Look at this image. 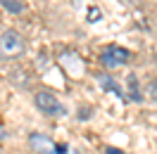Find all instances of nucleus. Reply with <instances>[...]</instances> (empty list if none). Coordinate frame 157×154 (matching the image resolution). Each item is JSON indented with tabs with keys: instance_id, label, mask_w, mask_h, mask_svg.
<instances>
[{
	"instance_id": "nucleus-1",
	"label": "nucleus",
	"mask_w": 157,
	"mask_h": 154,
	"mask_svg": "<svg viewBox=\"0 0 157 154\" xmlns=\"http://www.w3.org/2000/svg\"><path fill=\"white\" fill-rule=\"evenodd\" d=\"M26 50V40L21 33L17 31H2L0 33V59L12 62V59H19Z\"/></svg>"
},
{
	"instance_id": "nucleus-2",
	"label": "nucleus",
	"mask_w": 157,
	"mask_h": 154,
	"mask_svg": "<svg viewBox=\"0 0 157 154\" xmlns=\"http://www.w3.org/2000/svg\"><path fill=\"white\" fill-rule=\"evenodd\" d=\"M33 102H36V107H38L45 116H62V114H64V107L59 105V100L52 95V93H48V90L36 93Z\"/></svg>"
},
{
	"instance_id": "nucleus-3",
	"label": "nucleus",
	"mask_w": 157,
	"mask_h": 154,
	"mask_svg": "<svg viewBox=\"0 0 157 154\" xmlns=\"http://www.w3.org/2000/svg\"><path fill=\"white\" fill-rule=\"evenodd\" d=\"M128 59H131V52L124 48H117V45H109L107 50H102L100 55V64L107 69H117V67H124Z\"/></svg>"
},
{
	"instance_id": "nucleus-4",
	"label": "nucleus",
	"mask_w": 157,
	"mask_h": 154,
	"mask_svg": "<svg viewBox=\"0 0 157 154\" xmlns=\"http://www.w3.org/2000/svg\"><path fill=\"white\" fill-rule=\"evenodd\" d=\"M29 145L33 147V152H38V154H57V145L43 133H33L29 138Z\"/></svg>"
},
{
	"instance_id": "nucleus-5",
	"label": "nucleus",
	"mask_w": 157,
	"mask_h": 154,
	"mask_svg": "<svg viewBox=\"0 0 157 154\" xmlns=\"http://www.w3.org/2000/svg\"><path fill=\"white\" fill-rule=\"evenodd\" d=\"M98 86L102 88V90L112 93L114 97H124V90H121V86H119V83H117L112 76H107V74H98Z\"/></svg>"
},
{
	"instance_id": "nucleus-6",
	"label": "nucleus",
	"mask_w": 157,
	"mask_h": 154,
	"mask_svg": "<svg viewBox=\"0 0 157 154\" xmlns=\"http://www.w3.org/2000/svg\"><path fill=\"white\" fill-rule=\"evenodd\" d=\"M126 83H128V100H133V102H140L143 97H140V93H138L136 76H128V78H126Z\"/></svg>"
},
{
	"instance_id": "nucleus-7",
	"label": "nucleus",
	"mask_w": 157,
	"mask_h": 154,
	"mask_svg": "<svg viewBox=\"0 0 157 154\" xmlns=\"http://www.w3.org/2000/svg\"><path fill=\"white\" fill-rule=\"evenodd\" d=\"M0 2H2V7H7L10 12H21L24 10V5L17 2V0H0Z\"/></svg>"
},
{
	"instance_id": "nucleus-8",
	"label": "nucleus",
	"mask_w": 157,
	"mask_h": 154,
	"mask_svg": "<svg viewBox=\"0 0 157 154\" xmlns=\"http://www.w3.org/2000/svg\"><path fill=\"white\" fill-rule=\"evenodd\" d=\"M145 97H150L152 102H157V83L152 81V83H147V88H145Z\"/></svg>"
},
{
	"instance_id": "nucleus-9",
	"label": "nucleus",
	"mask_w": 157,
	"mask_h": 154,
	"mask_svg": "<svg viewBox=\"0 0 157 154\" xmlns=\"http://www.w3.org/2000/svg\"><path fill=\"white\" fill-rule=\"evenodd\" d=\"M102 17V12L98 10V7H90V12H88V21H95V19H100Z\"/></svg>"
},
{
	"instance_id": "nucleus-10",
	"label": "nucleus",
	"mask_w": 157,
	"mask_h": 154,
	"mask_svg": "<svg viewBox=\"0 0 157 154\" xmlns=\"http://www.w3.org/2000/svg\"><path fill=\"white\" fill-rule=\"evenodd\" d=\"M105 152H107V154H126V152H121V149H117V147H107Z\"/></svg>"
}]
</instances>
